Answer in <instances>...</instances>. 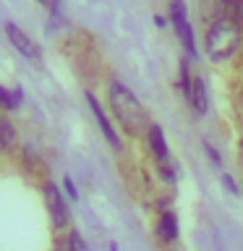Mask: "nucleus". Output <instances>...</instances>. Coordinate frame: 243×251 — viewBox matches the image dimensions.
<instances>
[{
    "label": "nucleus",
    "instance_id": "18",
    "mask_svg": "<svg viewBox=\"0 0 243 251\" xmlns=\"http://www.w3.org/2000/svg\"><path fill=\"white\" fill-rule=\"evenodd\" d=\"M39 3H42L45 8H55V5H58V3H60V0H39Z\"/></svg>",
    "mask_w": 243,
    "mask_h": 251
},
{
    "label": "nucleus",
    "instance_id": "9",
    "mask_svg": "<svg viewBox=\"0 0 243 251\" xmlns=\"http://www.w3.org/2000/svg\"><path fill=\"white\" fill-rule=\"evenodd\" d=\"M24 100V92L21 89H5V86H0V110L3 113H11L21 105Z\"/></svg>",
    "mask_w": 243,
    "mask_h": 251
},
{
    "label": "nucleus",
    "instance_id": "20",
    "mask_svg": "<svg viewBox=\"0 0 243 251\" xmlns=\"http://www.w3.org/2000/svg\"><path fill=\"white\" fill-rule=\"evenodd\" d=\"M241 152H243V139H241Z\"/></svg>",
    "mask_w": 243,
    "mask_h": 251
},
{
    "label": "nucleus",
    "instance_id": "6",
    "mask_svg": "<svg viewBox=\"0 0 243 251\" xmlns=\"http://www.w3.org/2000/svg\"><path fill=\"white\" fill-rule=\"evenodd\" d=\"M157 235L162 241H175L178 238V217L172 212H162L157 220Z\"/></svg>",
    "mask_w": 243,
    "mask_h": 251
},
{
    "label": "nucleus",
    "instance_id": "5",
    "mask_svg": "<svg viewBox=\"0 0 243 251\" xmlns=\"http://www.w3.org/2000/svg\"><path fill=\"white\" fill-rule=\"evenodd\" d=\"M84 97H86V102H89V107H92V113H94V118H97V126H99L102 136H105V139L110 141V147L121 149V139H118V133H115V128H113V126H110V121H107V115H105V110H102V105H99V102H97V97H94L92 92H86Z\"/></svg>",
    "mask_w": 243,
    "mask_h": 251
},
{
    "label": "nucleus",
    "instance_id": "19",
    "mask_svg": "<svg viewBox=\"0 0 243 251\" xmlns=\"http://www.w3.org/2000/svg\"><path fill=\"white\" fill-rule=\"evenodd\" d=\"M110 251H118V243H110Z\"/></svg>",
    "mask_w": 243,
    "mask_h": 251
},
{
    "label": "nucleus",
    "instance_id": "10",
    "mask_svg": "<svg viewBox=\"0 0 243 251\" xmlns=\"http://www.w3.org/2000/svg\"><path fill=\"white\" fill-rule=\"evenodd\" d=\"M191 102H194V110L199 115L207 113V89H204L201 78H194L191 81Z\"/></svg>",
    "mask_w": 243,
    "mask_h": 251
},
{
    "label": "nucleus",
    "instance_id": "11",
    "mask_svg": "<svg viewBox=\"0 0 243 251\" xmlns=\"http://www.w3.org/2000/svg\"><path fill=\"white\" fill-rule=\"evenodd\" d=\"M16 144V128L5 115H0V152H8Z\"/></svg>",
    "mask_w": 243,
    "mask_h": 251
},
{
    "label": "nucleus",
    "instance_id": "13",
    "mask_svg": "<svg viewBox=\"0 0 243 251\" xmlns=\"http://www.w3.org/2000/svg\"><path fill=\"white\" fill-rule=\"evenodd\" d=\"M233 3V21L243 26V0H230Z\"/></svg>",
    "mask_w": 243,
    "mask_h": 251
},
{
    "label": "nucleus",
    "instance_id": "3",
    "mask_svg": "<svg viewBox=\"0 0 243 251\" xmlns=\"http://www.w3.org/2000/svg\"><path fill=\"white\" fill-rule=\"evenodd\" d=\"M42 194H45L47 209H50L52 227H55V230H63V227L68 225V220H71V212H68V204H66V199H63L60 188L55 186V183H50V180H47L45 188H42Z\"/></svg>",
    "mask_w": 243,
    "mask_h": 251
},
{
    "label": "nucleus",
    "instance_id": "7",
    "mask_svg": "<svg viewBox=\"0 0 243 251\" xmlns=\"http://www.w3.org/2000/svg\"><path fill=\"white\" fill-rule=\"evenodd\" d=\"M172 24H175V31H178L183 47L194 55L196 52V47H194V29H191V24H188V19H186V16H172Z\"/></svg>",
    "mask_w": 243,
    "mask_h": 251
},
{
    "label": "nucleus",
    "instance_id": "8",
    "mask_svg": "<svg viewBox=\"0 0 243 251\" xmlns=\"http://www.w3.org/2000/svg\"><path fill=\"white\" fill-rule=\"evenodd\" d=\"M149 147H152V154L157 160H165L168 157V147H165V136H162V128L160 126H149Z\"/></svg>",
    "mask_w": 243,
    "mask_h": 251
},
{
    "label": "nucleus",
    "instance_id": "14",
    "mask_svg": "<svg viewBox=\"0 0 243 251\" xmlns=\"http://www.w3.org/2000/svg\"><path fill=\"white\" fill-rule=\"evenodd\" d=\"M160 176L168 180V183H172V180H175V170H172V165L162 162V165H160Z\"/></svg>",
    "mask_w": 243,
    "mask_h": 251
},
{
    "label": "nucleus",
    "instance_id": "2",
    "mask_svg": "<svg viewBox=\"0 0 243 251\" xmlns=\"http://www.w3.org/2000/svg\"><path fill=\"white\" fill-rule=\"evenodd\" d=\"M243 39V29L233 19H217L207 34V52L215 60L230 58Z\"/></svg>",
    "mask_w": 243,
    "mask_h": 251
},
{
    "label": "nucleus",
    "instance_id": "12",
    "mask_svg": "<svg viewBox=\"0 0 243 251\" xmlns=\"http://www.w3.org/2000/svg\"><path fill=\"white\" fill-rule=\"evenodd\" d=\"M68 251H89V246H86V241L78 235L76 230L68 235Z\"/></svg>",
    "mask_w": 243,
    "mask_h": 251
},
{
    "label": "nucleus",
    "instance_id": "16",
    "mask_svg": "<svg viewBox=\"0 0 243 251\" xmlns=\"http://www.w3.org/2000/svg\"><path fill=\"white\" fill-rule=\"evenodd\" d=\"M222 183H225V188H227L230 194H235V196L241 194V191H238V186H235V180H233L230 176H227V173H222Z\"/></svg>",
    "mask_w": 243,
    "mask_h": 251
},
{
    "label": "nucleus",
    "instance_id": "1",
    "mask_svg": "<svg viewBox=\"0 0 243 251\" xmlns=\"http://www.w3.org/2000/svg\"><path fill=\"white\" fill-rule=\"evenodd\" d=\"M110 107H113L115 118L128 133H141L149 131V115L141 107V102L131 94V89L121 81L110 84Z\"/></svg>",
    "mask_w": 243,
    "mask_h": 251
},
{
    "label": "nucleus",
    "instance_id": "4",
    "mask_svg": "<svg viewBox=\"0 0 243 251\" xmlns=\"http://www.w3.org/2000/svg\"><path fill=\"white\" fill-rule=\"evenodd\" d=\"M5 37H8V42L13 45V50H19L24 58H29V60H34V63L42 58V50L37 47V42H31V37L24 29L16 26L13 21H5Z\"/></svg>",
    "mask_w": 243,
    "mask_h": 251
},
{
    "label": "nucleus",
    "instance_id": "17",
    "mask_svg": "<svg viewBox=\"0 0 243 251\" xmlns=\"http://www.w3.org/2000/svg\"><path fill=\"white\" fill-rule=\"evenodd\" d=\"M204 152H207V154H209V160H212V162H215V165H217V168H219V165H222V160H219V154L215 152V147H212V144H204Z\"/></svg>",
    "mask_w": 243,
    "mask_h": 251
},
{
    "label": "nucleus",
    "instance_id": "15",
    "mask_svg": "<svg viewBox=\"0 0 243 251\" xmlns=\"http://www.w3.org/2000/svg\"><path fill=\"white\" fill-rule=\"evenodd\" d=\"M63 188H66V194L71 196V199H78V188H76V183H73V180H71L68 176L63 178Z\"/></svg>",
    "mask_w": 243,
    "mask_h": 251
}]
</instances>
